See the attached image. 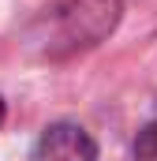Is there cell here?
I'll use <instances>...</instances> for the list:
<instances>
[{
	"label": "cell",
	"mask_w": 157,
	"mask_h": 161,
	"mask_svg": "<svg viewBox=\"0 0 157 161\" xmlns=\"http://www.w3.org/2000/svg\"><path fill=\"white\" fill-rule=\"evenodd\" d=\"M120 19V0H71L68 8H60V38L71 49H82V45H94L101 41ZM52 41V45H56Z\"/></svg>",
	"instance_id": "cell-1"
},
{
	"label": "cell",
	"mask_w": 157,
	"mask_h": 161,
	"mask_svg": "<svg viewBox=\"0 0 157 161\" xmlns=\"http://www.w3.org/2000/svg\"><path fill=\"white\" fill-rule=\"evenodd\" d=\"M34 158L38 161H94L97 146L78 124H56L38 139Z\"/></svg>",
	"instance_id": "cell-2"
},
{
	"label": "cell",
	"mask_w": 157,
	"mask_h": 161,
	"mask_svg": "<svg viewBox=\"0 0 157 161\" xmlns=\"http://www.w3.org/2000/svg\"><path fill=\"white\" fill-rule=\"evenodd\" d=\"M138 161H157V124H150L138 139Z\"/></svg>",
	"instance_id": "cell-3"
},
{
	"label": "cell",
	"mask_w": 157,
	"mask_h": 161,
	"mask_svg": "<svg viewBox=\"0 0 157 161\" xmlns=\"http://www.w3.org/2000/svg\"><path fill=\"white\" fill-rule=\"evenodd\" d=\"M0 120H4V101H0Z\"/></svg>",
	"instance_id": "cell-4"
}]
</instances>
